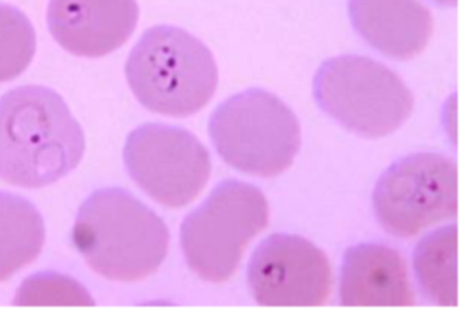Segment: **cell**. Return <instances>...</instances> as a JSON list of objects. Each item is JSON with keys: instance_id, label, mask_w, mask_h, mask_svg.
<instances>
[{"instance_id": "cell-17", "label": "cell", "mask_w": 463, "mask_h": 318, "mask_svg": "<svg viewBox=\"0 0 463 318\" xmlns=\"http://www.w3.org/2000/svg\"><path fill=\"white\" fill-rule=\"evenodd\" d=\"M437 4L444 5V6H455L458 4V0H434Z\"/></svg>"}, {"instance_id": "cell-14", "label": "cell", "mask_w": 463, "mask_h": 318, "mask_svg": "<svg viewBox=\"0 0 463 318\" xmlns=\"http://www.w3.org/2000/svg\"><path fill=\"white\" fill-rule=\"evenodd\" d=\"M415 271L427 298L439 306H458V227L449 225L428 234L415 250Z\"/></svg>"}, {"instance_id": "cell-9", "label": "cell", "mask_w": 463, "mask_h": 318, "mask_svg": "<svg viewBox=\"0 0 463 318\" xmlns=\"http://www.w3.org/2000/svg\"><path fill=\"white\" fill-rule=\"evenodd\" d=\"M248 282L260 305L321 306L332 295L334 269L304 237L272 234L253 252Z\"/></svg>"}, {"instance_id": "cell-4", "label": "cell", "mask_w": 463, "mask_h": 318, "mask_svg": "<svg viewBox=\"0 0 463 318\" xmlns=\"http://www.w3.org/2000/svg\"><path fill=\"white\" fill-rule=\"evenodd\" d=\"M209 135L228 166L260 178L283 173L301 148L297 116L264 89L244 90L222 102L212 115Z\"/></svg>"}, {"instance_id": "cell-6", "label": "cell", "mask_w": 463, "mask_h": 318, "mask_svg": "<svg viewBox=\"0 0 463 318\" xmlns=\"http://www.w3.org/2000/svg\"><path fill=\"white\" fill-rule=\"evenodd\" d=\"M314 97L321 110L364 138L392 134L415 108L411 90L392 70L360 55L326 61L314 79Z\"/></svg>"}, {"instance_id": "cell-15", "label": "cell", "mask_w": 463, "mask_h": 318, "mask_svg": "<svg viewBox=\"0 0 463 318\" xmlns=\"http://www.w3.org/2000/svg\"><path fill=\"white\" fill-rule=\"evenodd\" d=\"M36 53V32L13 5L0 4V83L24 73Z\"/></svg>"}, {"instance_id": "cell-13", "label": "cell", "mask_w": 463, "mask_h": 318, "mask_svg": "<svg viewBox=\"0 0 463 318\" xmlns=\"http://www.w3.org/2000/svg\"><path fill=\"white\" fill-rule=\"evenodd\" d=\"M45 245V224L36 206L0 192V283L30 266Z\"/></svg>"}, {"instance_id": "cell-16", "label": "cell", "mask_w": 463, "mask_h": 318, "mask_svg": "<svg viewBox=\"0 0 463 318\" xmlns=\"http://www.w3.org/2000/svg\"><path fill=\"white\" fill-rule=\"evenodd\" d=\"M15 305H94L78 282L60 274H37L25 280L16 294Z\"/></svg>"}, {"instance_id": "cell-12", "label": "cell", "mask_w": 463, "mask_h": 318, "mask_svg": "<svg viewBox=\"0 0 463 318\" xmlns=\"http://www.w3.org/2000/svg\"><path fill=\"white\" fill-rule=\"evenodd\" d=\"M348 8L358 34L392 60L415 58L431 39L432 15L419 0H350Z\"/></svg>"}, {"instance_id": "cell-2", "label": "cell", "mask_w": 463, "mask_h": 318, "mask_svg": "<svg viewBox=\"0 0 463 318\" xmlns=\"http://www.w3.org/2000/svg\"><path fill=\"white\" fill-rule=\"evenodd\" d=\"M73 243L95 273L113 282H139L157 273L169 231L155 210L120 188L92 192L79 209Z\"/></svg>"}, {"instance_id": "cell-7", "label": "cell", "mask_w": 463, "mask_h": 318, "mask_svg": "<svg viewBox=\"0 0 463 318\" xmlns=\"http://www.w3.org/2000/svg\"><path fill=\"white\" fill-rule=\"evenodd\" d=\"M458 166L437 153L407 155L381 176L373 208L386 233L411 238L458 215Z\"/></svg>"}, {"instance_id": "cell-1", "label": "cell", "mask_w": 463, "mask_h": 318, "mask_svg": "<svg viewBox=\"0 0 463 318\" xmlns=\"http://www.w3.org/2000/svg\"><path fill=\"white\" fill-rule=\"evenodd\" d=\"M85 134L61 95L20 86L0 98V180L23 188L53 184L78 168Z\"/></svg>"}, {"instance_id": "cell-10", "label": "cell", "mask_w": 463, "mask_h": 318, "mask_svg": "<svg viewBox=\"0 0 463 318\" xmlns=\"http://www.w3.org/2000/svg\"><path fill=\"white\" fill-rule=\"evenodd\" d=\"M138 18L137 0H49V32L78 57H106L122 48Z\"/></svg>"}, {"instance_id": "cell-11", "label": "cell", "mask_w": 463, "mask_h": 318, "mask_svg": "<svg viewBox=\"0 0 463 318\" xmlns=\"http://www.w3.org/2000/svg\"><path fill=\"white\" fill-rule=\"evenodd\" d=\"M344 306H413L406 261L397 250L363 243L346 250L339 285Z\"/></svg>"}, {"instance_id": "cell-8", "label": "cell", "mask_w": 463, "mask_h": 318, "mask_svg": "<svg viewBox=\"0 0 463 318\" xmlns=\"http://www.w3.org/2000/svg\"><path fill=\"white\" fill-rule=\"evenodd\" d=\"M123 157L130 178L167 208L192 203L211 178L208 148L183 127L146 123L128 136Z\"/></svg>"}, {"instance_id": "cell-3", "label": "cell", "mask_w": 463, "mask_h": 318, "mask_svg": "<svg viewBox=\"0 0 463 318\" xmlns=\"http://www.w3.org/2000/svg\"><path fill=\"white\" fill-rule=\"evenodd\" d=\"M130 89L146 110L171 117L199 113L218 88V67L203 42L174 25L146 30L127 62Z\"/></svg>"}, {"instance_id": "cell-5", "label": "cell", "mask_w": 463, "mask_h": 318, "mask_svg": "<svg viewBox=\"0 0 463 318\" xmlns=\"http://www.w3.org/2000/svg\"><path fill=\"white\" fill-rule=\"evenodd\" d=\"M269 220V201L255 185L234 180L221 182L184 220L181 245L188 267L206 282H227Z\"/></svg>"}]
</instances>
